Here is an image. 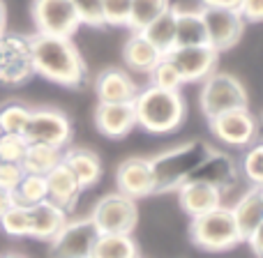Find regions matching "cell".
I'll return each instance as SVG.
<instances>
[{"label": "cell", "mask_w": 263, "mask_h": 258, "mask_svg": "<svg viewBox=\"0 0 263 258\" xmlns=\"http://www.w3.org/2000/svg\"><path fill=\"white\" fill-rule=\"evenodd\" d=\"M28 39H30L35 74L67 88L81 86L86 78V65H83L81 53L69 37H51L35 32Z\"/></svg>", "instance_id": "obj_1"}, {"label": "cell", "mask_w": 263, "mask_h": 258, "mask_svg": "<svg viewBox=\"0 0 263 258\" xmlns=\"http://www.w3.org/2000/svg\"><path fill=\"white\" fill-rule=\"evenodd\" d=\"M136 125L150 134H168L185 120V100L176 90H162L155 86H145L136 92L134 102Z\"/></svg>", "instance_id": "obj_2"}, {"label": "cell", "mask_w": 263, "mask_h": 258, "mask_svg": "<svg viewBox=\"0 0 263 258\" xmlns=\"http://www.w3.org/2000/svg\"><path fill=\"white\" fill-rule=\"evenodd\" d=\"M210 150L213 148L203 141H190V143L178 145V148L166 150L155 159H150L155 191H171L185 185L192 173L196 171V166L208 157Z\"/></svg>", "instance_id": "obj_3"}, {"label": "cell", "mask_w": 263, "mask_h": 258, "mask_svg": "<svg viewBox=\"0 0 263 258\" xmlns=\"http://www.w3.org/2000/svg\"><path fill=\"white\" fill-rule=\"evenodd\" d=\"M190 237L196 247L205 251H227L242 242L236 222L231 217V210L224 205L192 219Z\"/></svg>", "instance_id": "obj_4"}, {"label": "cell", "mask_w": 263, "mask_h": 258, "mask_svg": "<svg viewBox=\"0 0 263 258\" xmlns=\"http://www.w3.org/2000/svg\"><path fill=\"white\" fill-rule=\"evenodd\" d=\"M201 109L205 118L213 120L222 113L236 109H247V90L236 76L224 72H213L203 81L201 90Z\"/></svg>", "instance_id": "obj_5"}, {"label": "cell", "mask_w": 263, "mask_h": 258, "mask_svg": "<svg viewBox=\"0 0 263 258\" xmlns=\"http://www.w3.org/2000/svg\"><path fill=\"white\" fill-rule=\"evenodd\" d=\"M92 224L97 226L100 233H111V235H132L136 222H139V210H136V201L129 196L114 191L106 194L104 199L97 201L95 210L90 214Z\"/></svg>", "instance_id": "obj_6"}, {"label": "cell", "mask_w": 263, "mask_h": 258, "mask_svg": "<svg viewBox=\"0 0 263 258\" xmlns=\"http://www.w3.org/2000/svg\"><path fill=\"white\" fill-rule=\"evenodd\" d=\"M35 74L30 55V39L21 35L0 37V83L3 86H21Z\"/></svg>", "instance_id": "obj_7"}, {"label": "cell", "mask_w": 263, "mask_h": 258, "mask_svg": "<svg viewBox=\"0 0 263 258\" xmlns=\"http://www.w3.org/2000/svg\"><path fill=\"white\" fill-rule=\"evenodd\" d=\"M32 21H35L40 35L69 37V39L81 26L69 0H35L32 3Z\"/></svg>", "instance_id": "obj_8"}, {"label": "cell", "mask_w": 263, "mask_h": 258, "mask_svg": "<svg viewBox=\"0 0 263 258\" xmlns=\"http://www.w3.org/2000/svg\"><path fill=\"white\" fill-rule=\"evenodd\" d=\"M23 138L28 143L65 150V145L72 138V125H69L67 115L55 109H32L28 127L23 131Z\"/></svg>", "instance_id": "obj_9"}, {"label": "cell", "mask_w": 263, "mask_h": 258, "mask_svg": "<svg viewBox=\"0 0 263 258\" xmlns=\"http://www.w3.org/2000/svg\"><path fill=\"white\" fill-rule=\"evenodd\" d=\"M100 231L90 217L67 222L51 240V258H90Z\"/></svg>", "instance_id": "obj_10"}, {"label": "cell", "mask_w": 263, "mask_h": 258, "mask_svg": "<svg viewBox=\"0 0 263 258\" xmlns=\"http://www.w3.org/2000/svg\"><path fill=\"white\" fill-rule=\"evenodd\" d=\"M205 28V44L213 46L215 51H227L240 42L245 21L238 14V9H222V7H203L201 9Z\"/></svg>", "instance_id": "obj_11"}, {"label": "cell", "mask_w": 263, "mask_h": 258, "mask_svg": "<svg viewBox=\"0 0 263 258\" xmlns=\"http://www.w3.org/2000/svg\"><path fill=\"white\" fill-rule=\"evenodd\" d=\"M217 51L208 44L199 46H173L166 58L178 69L182 83L190 81H205L217 67Z\"/></svg>", "instance_id": "obj_12"}, {"label": "cell", "mask_w": 263, "mask_h": 258, "mask_svg": "<svg viewBox=\"0 0 263 258\" xmlns=\"http://www.w3.org/2000/svg\"><path fill=\"white\" fill-rule=\"evenodd\" d=\"M210 129L219 141L233 148H247L256 138L259 123L250 109H236L210 120Z\"/></svg>", "instance_id": "obj_13"}, {"label": "cell", "mask_w": 263, "mask_h": 258, "mask_svg": "<svg viewBox=\"0 0 263 258\" xmlns=\"http://www.w3.org/2000/svg\"><path fill=\"white\" fill-rule=\"evenodd\" d=\"M116 187L120 194L129 196L132 201L143 199V196L155 191L153 171H150V159L132 157L125 159L116 171Z\"/></svg>", "instance_id": "obj_14"}, {"label": "cell", "mask_w": 263, "mask_h": 258, "mask_svg": "<svg viewBox=\"0 0 263 258\" xmlns=\"http://www.w3.org/2000/svg\"><path fill=\"white\" fill-rule=\"evenodd\" d=\"M231 210V217L238 226L242 242L250 240L254 233L263 231V187H250Z\"/></svg>", "instance_id": "obj_15"}, {"label": "cell", "mask_w": 263, "mask_h": 258, "mask_svg": "<svg viewBox=\"0 0 263 258\" xmlns=\"http://www.w3.org/2000/svg\"><path fill=\"white\" fill-rule=\"evenodd\" d=\"M192 182H205L210 187H217L219 191L231 187L236 182V162L227 152L210 150L208 157L196 166V171L190 175ZM187 180V182H190Z\"/></svg>", "instance_id": "obj_16"}, {"label": "cell", "mask_w": 263, "mask_h": 258, "mask_svg": "<svg viewBox=\"0 0 263 258\" xmlns=\"http://www.w3.org/2000/svg\"><path fill=\"white\" fill-rule=\"evenodd\" d=\"M95 125L109 138H123L136 127V115L132 102L127 104H97Z\"/></svg>", "instance_id": "obj_17"}, {"label": "cell", "mask_w": 263, "mask_h": 258, "mask_svg": "<svg viewBox=\"0 0 263 258\" xmlns=\"http://www.w3.org/2000/svg\"><path fill=\"white\" fill-rule=\"evenodd\" d=\"M95 92L102 104H127L134 102L139 88L134 78H129V74L120 69H104L95 81Z\"/></svg>", "instance_id": "obj_18"}, {"label": "cell", "mask_w": 263, "mask_h": 258, "mask_svg": "<svg viewBox=\"0 0 263 258\" xmlns=\"http://www.w3.org/2000/svg\"><path fill=\"white\" fill-rule=\"evenodd\" d=\"M28 217H30V233L28 235L37 237V240L51 242L60 233V228L69 222L67 210L58 208L51 201H42V203L28 208Z\"/></svg>", "instance_id": "obj_19"}, {"label": "cell", "mask_w": 263, "mask_h": 258, "mask_svg": "<svg viewBox=\"0 0 263 258\" xmlns=\"http://www.w3.org/2000/svg\"><path fill=\"white\" fill-rule=\"evenodd\" d=\"M180 191V208L192 219L210 212V210L222 208V191L217 187H210L205 182H185L178 187Z\"/></svg>", "instance_id": "obj_20"}, {"label": "cell", "mask_w": 263, "mask_h": 258, "mask_svg": "<svg viewBox=\"0 0 263 258\" xmlns=\"http://www.w3.org/2000/svg\"><path fill=\"white\" fill-rule=\"evenodd\" d=\"M46 180V201L55 203L58 208L63 210H69L74 203H77L79 194H81V185L77 182V177L72 175L65 162H60L53 171H49L44 175Z\"/></svg>", "instance_id": "obj_21"}, {"label": "cell", "mask_w": 263, "mask_h": 258, "mask_svg": "<svg viewBox=\"0 0 263 258\" xmlns=\"http://www.w3.org/2000/svg\"><path fill=\"white\" fill-rule=\"evenodd\" d=\"M63 162L72 171V175L77 177L81 189L92 187L102 175V164L97 159V154L90 152V150H67L63 154Z\"/></svg>", "instance_id": "obj_22"}, {"label": "cell", "mask_w": 263, "mask_h": 258, "mask_svg": "<svg viewBox=\"0 0 263 258\" xmlns=\"http://www.w3.org/2000/svg\"><path fill=\"white\" fill-rule=\"evenodd\" d=\"M123 55H125L127 67H132L134 72H141V74H150V69L164 58L141 32H134V35L129 37V42L125 44Z\"/></svg>", "instance_id": "obj_23"}, {"label": "cell", "mask_w": 263, "mask_h": 258, "mask_svg": "<svg viewBox=\"0 0 263 258\" xmlns=\"http://www.w3.org/2000/svg\"><path fill=\"white\" fill-rule=\"evenodd\" d=\"M65 150L51 148V145H40V143H28L26 152L21 159L23 173H32V175H46L53 171L60 162H63Z\"/></svg>", "instance_id": "obj_24"}, {"label": "cell", "mask_w": 263, "mask_h": 258, "mask_svg": "<svg viewBox=\"0 0 263 258\" xmlns=\"http://www.w3.org/2000/svg\"><path fill=\"white\" fill-rule=\"evenodd\" d=\"M141 35L155 46L162 55L176 46V7H168L164 14H159L153 23L141 30Z\"/></svg>", "instance_id": "obj_25"}, {"label": "cell", "mask_w": 263, "mask_h": 258, "mask_svg": "<svg viewBox=\"0 0 263 258\" xmlns=\"http://www.w3.org/2000/svg\"><path fill=\"white\" fill-rule=\"evenodd\" d=\"M205 44V28L201 12L176 7V46Z\"/></svg>", "instance_id": "obj_26"}, {"label": "cell", "mask_w": 263, "mask_h": 258, "mask_svg": "<svg viewBox=\"0 0 263 258\" xmlns=\"http://www.w3.org/2000/svg\"><path fill=\"white\" fill-rule=\"evenodd\" d=\"M136 256H139V251H136V242L132 235L100 233L90 258H136Z\"/></svg>", "instance_id": "obj_27"}, {"label": "cell", "mask_w": 263, "mask_h": 258, "mask_svg": "<svg viewBox=\"0 0 263 258\" xmlns=\"http://www.w3.org/2000/svg\"><path fill=\"white\" fill-rule=\"evenodd\" d=\"M12 203L23 205V208H32V205L46 201V180L44 175H32V173H23L21 182L16 189L12 191Z\"/></svg>", "instance_id": "obj_28"}, {"label": "cell", "mask_w": 263, "mask_h": 258, "mask_svg": "<svg viewBox=\"0 0 263 258\" xmlns=\"http://www.w3.org/2000/svg\"><path fill=\"white\" fill-rule=\"evenodd\" d=\"M168 7H171V0H132L127 26L134 32H141L148 23H153L159 14L166 12Z\"/></svg>", "instance_id": "obj_29"}, {"label": "cell", "mask_w": 263, "mask_h": 258, "mask_svg": "<svg viewBox=\"0 0 263 258\" xmlns=\"http://www.w3.org/2000/svg\"><path fill=\"white\" fill-rule=\"evenodd\" d=\"M30 106L21 104V102H7L0 106V134H18L23 136V131L28 127L30 120Z\"/></svg>", "instance_id": "obj_30"}, {"label": "cell", "mask_w": 263, "mask_h": 258, "mask_svg": "<svg viewBox=\"0 0 263 258\" xmlns=\"http://www.w3.org/2000/svg\"><path fill=\"white\" fill-rule=\"evenodd\" d=\"M0 228L12 237H23L30 233V217H28V208L12 203L0 217Z\"/></svg>", "instance_id": "obj_31"}, {"label": "cell", "mask_w": 263, "mask_h": 258, "mask_svg": "<svg viewBox=\"0 0 263 258\" xmlns=\"http://www.w3.org/2000/svg\"><path fill=\"white\" fill-rule=\"evenodd\" d=\"M150 86L155 88H162V90H176L180 92L182 86V78L178 74V69L173 67V63L164 55L153 69H150Z\"/></svg>", "instance_id": "obj_32"}, {"label": "cell", "mask_w": 263, "mask_h": 258, "mask_svg": "<svg viewBox=\"0 0 263 258\" xmlns=\"http://www.w3.org/2000/svg\"><path fill=\"white\" fill-rule=\"evenodd\" d=\"M132 0H102V18L104 26H127Z\"/></svg>", "instance_id": "obj_33"}, {"label": "cell", "mask_w": 263, "mask_h": 258, "mask_svg": "<svg viewBox=\"0 0 263 258\" xmlns=\"http://www.w3.org/2000/svg\"><path fill=\"white\" fill-rule=\"evenodd\" d=\"M242 171L245 177L252 182V187H263V145L254 143L247 150L245 159H242Z\"/></svg>", "instance_id": "obj_34"}, {"label": "cell", "mask_w": 263, "mask_h": 258, "mask_svg": "<svg viewBox=\"0 0 263 258\" xmlns=\"http://www.w3.org/2000/svg\"><path fill=\"white\" fill-rule=\"evenodd\" d=\"M28 141L18 134H0V162L21 164Z\"/></svg>", "instance_id": "obj_35"}, {"label": "cell", "mask_w": 263, "mask_h": 258, "mask_svg": "<svg viewBox=\"0 0 263 258\" xmlns=\"http://www.w3.org/2000/svg\"><path fill=\"white\" fill-rule=\"evenodd\" d=\"M77 12L79 21L86 23V26H104V18H102V0H69Z\"/></svg>", "instance_id": "obj_36"}, {"label": "cell", "mask_w": 263, "mask_h": 258, "mask_svg": "<svg viewBox=\"0 0 263 258\" xmlns=\"http://www.w3.org/2000/svg\"><path fill=\"white\" fill-rule=\"evenodd\" d=\"M23 177V168L21 164H12V162H0V189L12 194L16 189V185Z\"/></svg>", "instance_id": "obj_37"}, {"label": "cell", "mask_w": 263, "mask_h": 258, "mask_svg": "<svg viewBox=\"0 0 263 258\" xmlns=\"http://www.w3.org/2000/svg\"><path fill=\"white\" fill-rule=\"evenodd\" d=\"M238 14L247 23H259L263 18V0H240Z\"/></svg>", "instance_id": "obj_38"}, {"label": "cell", "mask_w": 263, "mask_h": 258, "mask_svg": "<svg viewBox=\"0 0 263 258\" xmlns=\"http://www.w3.org/2000/svg\"><path fill=\"white\" fill-rule=\"evenodd\" d=\"M240 0H203V7H222V9H238Z\"/></svg>", "instance_id": "obj_39"}, {"label": "cell", "mask_w": 263, "mask_h": 258, "mask_svg": "<svg viewBox=\"0 0 263 258\" xmlns=\"http://www.w3.org/2000/svg\"><path fill=\"white\" fill-rule=\"evenodd\" d=\"M12 205V196H9V191H3L0 189V217H3V212Z\"/></svg>", "instance_id": "obj_40"}, {"label": "cell", "mask_w": 263, "mask_h": 258, "mask_svg": "<svg viewBox=\"0 0 263 258\" xmlns=\"http://www.w3.org/2000/svg\"><path fill=\"white\" fill-rule=\"evenodd\" d=\"M5 26H7V12H5V5L0 0V37L5 35Z\"/></svg>", "instance_id": "obj_41"}, {"label": "cell", "mask_w": 263, "mask_h": 258, "mask_svg": "<svg viewBox=\"0 0 263 258\" xmlns=\"http://www.w3.org/2000/svg\"><path fill=\"white\" fill-rule=\"evenodd\" d=\"M0 258H26V256H21V254H5V256H0Z\"/></svg>", "instance_id": "obj_42"}, {"label": "cell", "mask_w": 263, "mask_h": 258, "mask_svg": "<svg viewBox=\"0 0 263 258\" xmlns=\"http://www.w3.org/2000/svg\"><path fill=\"white\" fill-rule=\"evenodd\" d=\"M136 258H139V256H136Z\"/></svg>", "instance_id": "obj_43"}]
</instances>
